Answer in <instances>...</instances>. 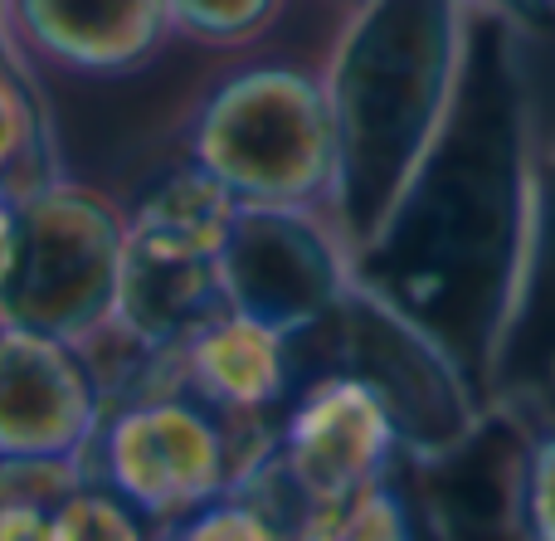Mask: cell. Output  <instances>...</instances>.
I'll return each instance as SVG.
<instances>
[{
	"label": "cell",
	"mask_w": 555,
	"mask_h": 541,
	"mask_svg": "<svg viewBox=\"0 0 555 541\" xmlns=\"http://www.w3.org/2000/svg\"><path fill=\"white\" fill-rule=\"evenodd\" d=\"M512 29L517 20L478 5L449 127L390 234L356 263V279L434 332L478 390L507 366L541 176Z\"/></svg>",
	"instance_id": "1"
},
{
	"label": "cell",
	"mask_w": 555,
	"mask_h": 541,
	"mask_svg": "<svg viewBox=\"0 0 555 541\" xmlns=\"http://www.w3.org/2000/svg\"><path fill=\"white\" fill-rule=\"evenodd\" d=\"M473 0H356L326 54L332 195L351 263L390 234L459 103L473 49Z\"/></svg>",
	"instance_id": "2"
},
{
	"label": "cell",
	"mask_w": 555,
	"mask_h": 541,
	"mask_svg": "<svg viewBox=\"0 0 555 541\" xmlns=\"http://www.w3.org/2000/svg\"><path fill=\"white\" fill-rule=\"evenodd\" d=\"M191 162L240 205L326 210L332 117L322 78L293 64H249L210 88L191 123Z\"/></svg>",
	"instance_id": "3"
},
{
	"label": "cell",
	"mask_w": 555,
	"mask_h": 541,
	"mask_svg": "<svg viewBox=\"0 0 555 541\" xmlns=\"http://www.w3.org/2000/svg\"><path fill=\"white\" fill-rule=\"evenodd\" d=\"M307 337H326V366L365 386L390 415L410 464L439 459L482 420L488 400L434 332L395 308L371 283L351 279L332 318Z\"/></svg>",
	"instance_id": "4"
},
{
	"label": "cell",
	"mask_w": 555,
	"mask_h": 541,
	"mask_svg": "<svg viewBox=\"0 0 555 541\" xmlns=\"http://www.w3.org/2000/svg\"><path fill=\"white\" fill-rule=\"evenodd\" d=\"M127 210L74 181H54L20 205L15 273L0 293V322L93 347L113 327Z\"/></svg>",
	"instance_id": "5"
},
{
	"label": "cell",
	"mask_w": 555,
	"mask_h": 541,
	"mask_svg": "<svg viewBox=\"0 0 555 541\" xmlns=\"http://www.w3.org/2000/svg\"><path fill=\"white\" fill-rule=\"evenodd\" d=\"M215 273L224 308L297 342L332 318L356 279V263L326 210L244 205Z\"/></svg>",
	"instance_id": "6"
},
{
	"label": "cell",
	"mask_w": 555,
	"mask_h": 541,
	"mask_svg": "<svg viewBox=\"0 0 555 541\" xmlns=\"http://www.w3.org/2000/svg\"><path fill=\"white\" fill-rule=\"evenodd\" d=\"M103 478L152 523H185L234 488L230 420L191 396L122 405L98 429Z\"/></svg>",
	"instance_id": "7"
},
{
	"label": "cell",
	"mask_w": 555,
	"mask_h": 541,
	"mask_svg": "<svg viewBox=\"0 0 555 541\" xmlns=\"http://www.w3.org/2000/svg\"><path fill=\"white\" fill-rule=\"evenodd\" d=\"M537 435L541 425L527 415V396L512 390L482 405L468 439L414 464L429 532L439 541H537L527 513Z\"/></svg>",
	"instance_id": "8"
},
{
	"label": "cell",
	"mask_w": 555,
	"mask_h": 541,
	"mask_svg": "<svg viewBox=\"0 0 555 541\" xmlns=\"http://www.w3.org/2000/svg\"><path fill=\"white\" fill-rule=\"evenodd\" d=\"M400 454V435L380 400L336 371H317L278 425V468L297 488L302 507L380 484Z\"/></svg>",
	"instance_id": "9"
},
{
	"label": "cell",
	"mask_w": 555,
	"mask_h": 541,
	"mask_svg": "<svg viewBox=\"0 0 555 541\" xmlns=\"http://www.w3.org/2000/svg\"><path fill=\"white\" fill-rule=\"evenodd\" d=\"M103 390L74 342L0 322V459H83Z\"/></svg>",
	"instance_id": "10"
},
{
	"label": "cell",
	"mask_w": 555,
	"mask_h": 541,
	"mask_svg": "<svg viewBox=\"0 0 555 541\" xmlns=\"http://www.w3.org/2000/svg\"><path fill=\"white\" fill-rule=\"evenodd\" d=\"M0 29L20 59L83 78H122L171 44L166 0H0Z\"/></svg>",
	"instance_id": "11"
},
{
	"label": "cell",
	"mask_w": 555,
	"mask_h": 541,
	"mask_svg": "<svg viewBox=\"0 0 555 541\" xmlns=\"http://www.w3.org/2000/svg\"><path fill=\"white\" fill-rule=\"evenodd\" d=\"M176 396L201 400L215 415H269L297 381L293 342L263 322L220 308L176 342Z\"/></svg>",
	"instance_id": "12"
},
{
	"label": "cell",
	"mask_w": 555,
	"mask_h": 541,
	"mask_svg": "<svg viewBox=\"0 0 555 541\" xmlns=\"http://www.w3.org/2000/svg\"><path fill=\"white\" fill-rule=\"evenodd\" d=\"M224 308L220 273L205 259L156 254L127 240L122 273H117V308L113 332L142 351H162L185 342L201 322H210Z\"/></svg>",
	"instance_id": "13"
},
{
	"label": "cell",
	"mask_w": 555,
	"mask_h": 541,
	"mask_svg": "<svg viewBox=\"0 0 555 541\" xmlns=\"http://www.w3.org/2000/svg\"><path fill=\"white\" fill-rule=\"evenodd\" d=\"M240 210L244 205L205 166L181 162L137 195V205L127 210V240L156 254H181V259L215 263L234 220H240Z\"/></svg>",
	"instance_id": "14"
},
{
	"label": "cell",
	"mask_w": 555,
	"mask_h": 541,
	"mask_svg": "<svg viewBox=\"0 0 555 541\" xmlns=\"http://www.w3.org/2000/svg\"><path fill=\"white\" fill-rule=\"evenodd\" d=\"M546 351L555 361V156L537 176V220H531V254H527V283H521V308L507 347V376L521 357ZM502 386V381H498Z\"/></svg>",
	"instance_id": "15"
},
{
	"label": "cell",
	"mask_w": 555,
	"mask_h": 541,
	"mask_svg": "<svg viewBox=\"0 0 555 541\" xmlns=\"http://www.w3.org/2000/svg\"><path fill=\"white\" fill-rule=\"evenodd\" d=\"M54 181H64V176H59L39 103L29 98L25 78L10 64H0V195L25 205L29 195H39Z\"/></svg>",
	"instance_id": "16"
},
{
	"label": "cell",
	"mask_w": 555,
	"mask_h": 541,
	"mask_svg": "<svg viewBox=\"0 0 555 541\" xmlns=\"http://www.w3.org/2000/svg\"><path fill=\"white\" fill-rule=\"evenodd\" d=\"M293 541H414V517L400 488L380 478L336 503H307Z\"/></svg>",
	"instance_id": "17"
},
{
	"label": "cell",
	"mask_w": 555,
	"mask_h": 541,
	"mask_svg": "<svg viewBox=\"0 0 555 541\" xmlns=\"http://www.w3.org/2000/svg\"><path fill=\"white\" fill-rule=\"evenodd\" d=\"M283 0H166L171 35L201 49H240L254 44L278 20Z\"/></svg>",
	"instance_id": "18"
},
{
	"label": "cell",
	"mask_w": 555,
	"mask_h": 541,
	"mask_svg": "<svg viewBox=\"0 0 555 541\" xmlns=\"http://www.w3.org/2000/svg\"><path fill=\"white\" fill-rule=\"evenodd\" d=\"M54 541H152L146 517L127 507L113 488H78L54 507Z\"/></svg>",
	"instance_id": "19"
},
{
	"label": "cell",
	"mask_w": 555,
	"mask_h": 541,
	"mask_svg": "<svg viewBox=\"0 0 555 541\" xmlns=\"http://www.w3.org/2000/svg\"><path fill=\"white\" fill-rule=\"evenodd\" d=\"M83 488L78 459H0V507H49Z\"/></svg>",
	"instance_id": "20"
},
{
	"label": "cell",
	"mask_w": 555,
	"mask_h": 541,
	"mask_svg": "<svg viewBox=\"0 0 555 541\" xmlns=\"http://www.w3.org/2000/svg\"><path fill=\"white\" fill-rule=\"evenodd\" d=\"M171 541H293V537H287L263 507H254L249 498L224 493L220 503L185 517L171 532Z\"/></svg>",
	"instance_id": "21"
},
{
	"label": "cell",
	"mask_w": 555,
	"mask_h": 541,
	"mask_svg": "<svg viewBox=\"0 0 555 541\" xmlns=\"http://www.w3.org/2000/svg\"><path fill=\"white\" fill-rule=\"evenodd\" d=\"M527 513L531 537L555 541V420H546L531 449V478H527Z\"/></svg>",
	"instance_id": "22"
},
{
	"label": "cell",
	"mask_w": 555,
	"mask_h": 541,
	"mask_svg": "<svg viewBox=\"0 0 555 541\" xmlns=\"http://www.w3.org/2000/svg\"><path fill=\"white\" fill-rule=\"evenodd\" d=\"M0 541H54L49 507H0Z\"/></svg>",
	"instance_id": "23"
},
{
	"label": "cell",
	"mask_w": 555,
	"mask_h": 541,
	"mask_svg": "<svg viewBox=\"0 0 555 541\" xmlns=\"http://www.w3.org/2000/svg\"><path fill=\"white\" fill-rule=\"evenodd\" d=\"M15 249H20V205L0 195V293H5L10 273H15Z\"/></svg>",
	"instance_id": "24"
},
{
	"label": "cell",
	"mask_w": 555,
	"mask_h": 541,
	"mask_svg": "<svg viewBox=\"0 0 555 541\" xmlns=\"http://www.w3.org/2000/svg\"><path fill=\"white\" fill-rule=\"evenodd\" d=\"M473 5H482V10H498V15H507V0H473Z\"/></svg>",
	"instance_id": "25"
}]
</instances>
